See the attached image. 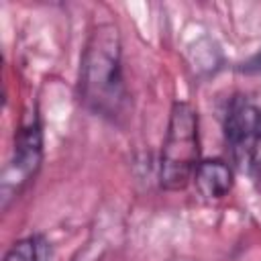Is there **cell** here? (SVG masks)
<instances>
[{"instance_id": "obj_4", "label": "cell", "mask_w": 261, "mask_h": 261, "mask_svg": "<svg viewBox=\"0 0 261 261\" xmlns=\"http://www.w3.org/2000/svg\"><path fill=\"white\" fill-rule=\"evenodd\" d=\"M224 139L237 165H253L261 147V108L247 96H232L224 114Z\"/></svg>"}, {"instance_id": "obj_1", "label": "cell", "mask_w": 261, "mask_h": 261, "mask_svg": "<svg viewBox=\"0 0 261 261\" xmlns=\"http://www.w3.org/2000/svg\"><path fill=\"white\" fill-rule=\"evenodd\" d=\"M120 53L118 29L102 22L90 33L80 61V100L90 112L108 120L122 116L128 104Z\"/></svg>"}, {"instance_id": "obj_6", "label": "cell", "mask_w": 261, "mask_h": 261, "mask_svg": "<svg viewBox=\"0 0 261 261\" xmlns=\"http://www.w3.org/2000/svg\"><path fill=\"white\" fill-rule=\"evenodd\" d=\"M2 261H53V245L43 234H29L10 247Z\"/></svg>"}, {"instance_id": "obj_5", "label": "cell", "mask_w": 261, "mask_h": 261, "mask_svg": "<svg viewBox=\"0 0 261 261\" xmlns=\"http://www.w3.org/2000/svg\"><path fill=\"white\" fill-rule=\"evenodd\" d=\"M192 179L200 196L208 200H220L232 188V169L222 159H206L198 163Z\"/></svg>"}, {"instance_id": "obj_2", "label": "cell", "mask_w": 261, "mask_h": 261, "mask_svg": "<svg viewBox=\"0 0 261 261\" xmlns=\"http://www.w3.org/2000/svg\"><path fill=\"white\" fill-rule=\"evenodd\" d=\"M200 163L198 112L188 102H175L169 112L167 133L159 159V181L165 190H181Z\"/></svg>"}, {"instance_id": "obj_7", "label": "cell", "mask_w": 261, "mask_h": 261, "mask_svg": "<svg viewBox=\"0 0 261 261\" xmlns=\"http://www.w3.org/2000/svg\"><path fill=\"white\" fill-rule=\"evenodd\" d=\"M253 167H257V171H259V177H261V147H259V151H257V157H255V163H253Z\"/></svg>"}, {"instance_id": "obj_3", "label": "cell", "mask_w": 261, "mask_h": 261, "mask_svg": "<svg viewBox=\"0 0 261 261\" xmlns=\"http://www.w3.org/2000/svg\"><path fill=\"white\" fill-rule=\"evenodd\" d=\"M43 161V130L37 116H29L16 137L14 147L10 153V159L4 165L2 171V210L8 208V204L31 184V179L37 175Z\"/></svg>"}]
</instances>
